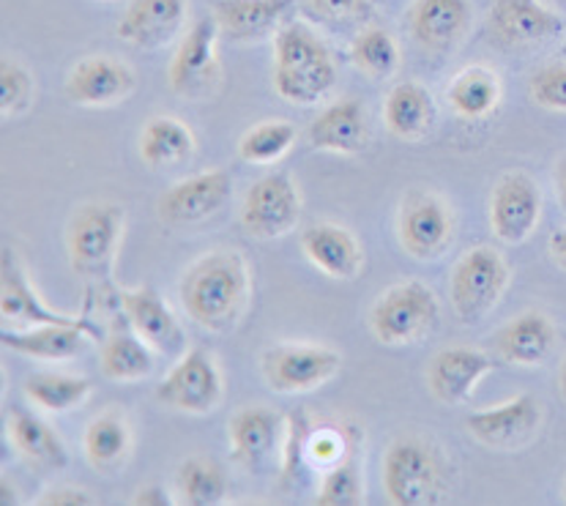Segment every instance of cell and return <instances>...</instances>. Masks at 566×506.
<instances>
[{
	"mask_svg": "<svg viewBox=\"0 0 566 506\" xmlns=\"http://www.w3.org/2000/svg\"><path fill=\"white\" fill-rule=\"evenodd\" d=\"M184 313L206 331H228L239 324L250 296V272L239 252L213 250L198 257L184 274L181 287Z\"/></svg>",
	"mask_w": 566,
	"mask_h": 506,
	"instance_id": "6da1fadb",
	"label": "cell"
},
{
	"mask_svg": "<svg viewBox=\"0 0 566 506\" xmlns=\"http://www.w3.org/2000/svg\"><path fill=\"white\" fill-rule=\"evenodd\" d=\"M337 83V66L326 44L302 22L280 28L274 39V88L298 107L317 105Z\"/></svg>",
	"mask_w": 566,
	"mask_h": 506,
	"instance_id": "7a4b0ae2",
	"label": "cell"
},
{
	"mask_svg": "<svg viewBox=\"0 0 566 506\" xmlns=\"http://www.w3.org/2000/svg\"><path fill=\"white\" fill-rule=\"evenodd\" d=\"M384 491L391 506H436L449 493V465L419 435L391 441L384 457Z\"/></svg>",
	"mask_w": 566,
	"mask_h": 506,
	"instance_id": "3957f363",
	"label": "cell"
},
{
	"mask_svg": "<svg viewBox=\"0 0 566 506\" xmlns=\"http://www.w3.org/2000/svg\"><path fill=\"white\" fill-rule=\"evenodd\" d=\"M126 214L115 203H85L74 211L66 230V250L72 272L83 280L109 287L115 252L124 235Z\"/></svg>",
	"mask_w": 566,
	"mask_h": 506,
	"instance_id": "277c9868",
	"label": "cell"
},
{
	"mask_svg": "<svg viewBox=\"0 0 566 506\" xmlns=\"http://www.w3.org/2000/svg\"><path fill=\"white\" fill-rule=\"evenodd\" d=\"M438 318V298L424 282H400L378 296L369 309V329L384 345L419 342Z\"/></svg>",
	"mask_w": 566,
	"mask_h": 506,
	"instance_id": "5b68a950",
	"label": "cell"
},
{
	"mask_svg": "<svg viewBox=\"0 0 566 506\" xmlns=\"http://www.w3.org/2000/svg\"><path fill=\"white\" fill-rule=\"evenodd\" d=\"M510 285V268L493 246H473L452 268L449 296L463 324L482 320L504 296Z\"/></svg>",
	"mask_w": 566,
	"mask_h": 506,
	"instance_id": "8992f818",
	"label": "cell"
},
{
	"mask_svg": "<svg viewBox=\"0 0 566 506\" xmlns=\"http://www.w3.org/2000/svg\"><path fill=\"white\" fill-rule=\"evenodd\" d=\"M337 350L323 345H274L260 356L265 383L276 394H304L323 387L339 372Z\"/></svg>",
	"mask_w": 566,
	"mask_h": 506,
	"instance_id": "52a82bcc",
	"label": "cell"
},
{
	"mask_svg": "<svg viewBox=\"0 0 566 506\" xmlns=\"http://www.w3.org/2000/svg\"><path fill=\"white\" fill-rule=\"evenodd\" d=\"M302 217V194L287 172H269L250 187L241 203V228L252 239H280Z\"/></svg>",
	"mask_w": 566,
	"mask_h": 506,
	"instance_id": "ba28073f",
	"label": "cell"
},
{
	"mask_svg": "<svg viewBox=\"0 0 566 506\" xmlns=\"http://www.w3.org/2000/svg\"><path fill=\"white\" fill-rule=\"evenodd\" d=\"M156 400L181 413H211L222 400V376L206 348H192L178 359L156 387Z\"/></svg>",
	"mask_w": 566,
	"mask_h": 506,
	"instance_id": "9c48e42d",
	"label": "cell"
},
{
	"mask_svg": "<svg viewBox=\"0 0 566 506\" xmlns=\"http://www.w3.org/2000/svg\"><path fill=\"white\" fill-rule=\"evenodd\" d=\"M397 235H400L402 250L416 261H432V257L443 255L454 235V222L447 203L424 189L408 192L400 205Z\"/></svg>",
	"mask_w": 566,
	"mask_h": 506,
	"instance_id": "30bf717a",
	"label": "cell"
},
{
	"mask_svg": "<svg viewBox=\"0 0 566 506\" xmlns=\"http://www.w3.org/2000/svg\"><path fill=\"white\" fill-rule=\"evenodd\" d=\"M217 36L219 25L213 17H203L192 25V31L181 39L176 55H172L167 77L170 88L178 96H198L211 94L219 80V57H217Z\"/></svg>",
	"mask_w": 566,
	"mask_h": 506,
	"instance_id": "8fae6325",
	"label": "cell"
},
{
	"mask_svg": "<svg viewBox=\"0 0 566 506\" xmlns=\"http://www.w3.org/2000/svg\"><path fill=\"white\" fill-rule=\"evenodd\" d=\"M542 424V408L536 397L517 394L501 405L476 411L465 419V428L471 439L490 450L512 452L528 444Z\"/></svg>",
	"mask_w": 566,
	"mask_h": 506,
	"instance_id": "7c38bea8",
	"label": "cell"
},
{
	"mask_svg": "<svg viewBox=\"0 0 566 506\" xmlns=\"http://www.w3.org/2000/svg\"><path fill=\"white\" fill-rule=\"evenodd\" d=\"M542 217V192L525 172H506L499 178L490 198V225L504 244H523Z\"/></svg>",
	"mask_w": 566,
	"mask_h": 506,
	"instance_id": "4fadbf2b",
	"label": "cell"
},
{
	"mask_svg": "<svg viewBox=\"0 0 566 506\" xmlns=\"http://www.w3.org/2000/svg\"><path fill=\"white\" fill-rule=\"evenodd\" d=\"M230 189H233V181L228 170H203L198 176L184 178L159 198L161 222L176 228L198 225L228 203Z\"/></svg>",
	"mask_w": 566,
	"mask_h": 506,
	"instance_id": "5bb4252c",
	"label": "cell"
},
{
	"mask_svg": "<svg viewBox=\"0 0 566 506\" xmlns=\"http://www.w3.org/2000/svg\"><path fill=\"white\" fill-rule=\"evenodd\" d=\"M118 302L126 318H129L132 329L146 339L156 354L170 356V359L184 354L187 335H184L181 324H178V318L172 315V309L167 307L156 287L143 285L135 287V291H120Z\"/></svg>",
	"mask_w": 566,
	"mask_h": 506,
	"instance_id": "9a60e30c",
	"label": "cell"
},
{
	"mask_svg": "<svg viewBox=\"0 0 566 506\" xmlns=\"http://www.w3.org/2000/svg\"><path fill=\"white\" fill-rule=\"evenodd\" d=\"M285 439V419L263 405L241 408L230 419V454L233 463L247 471H263L274 460L280 441Z\"/></svg>",
	"mask_w": 566,
	"mask_h": 506,
	"instance_id": "2e32d148",
	"label": "cell"
},
{
	"mask_svg": "<svg viewBox=\"0 0 566 506\" xmlns=\"http://www.w3.org/2000/svg\"><path fill=\"white\" fill-rule=\"evenodd\" d=\"M102 329L88 318H80L74 324H42L31 326L25 331H3L0 342L14 354L28 359L63 361L74 359L91 345V339H99Z\"/></svg>",
	"mask_w": 566,
	"mask_h": 506,
	"instance_id": "e0dca14e",
	"label": "cell"
},
{
	"mask_svg": "<svg viewBox=\"0 0 566 506\" xmlns=\"http://www.w3.org/2000/svg\"><path fill=\"white\" fill-rule=\"evenodd\" d=\"M495 370V361L476 348H443L432 356L427 383L430 392L443 405H458L471 397L488 372Z\"/></svg>",
	"mask_w": 566,
	"mask_h": 506,
	"instance_id": "ac0fdd59",
	"label": "cell"
},
{
	"mask_svg": "<svg viewBox=\"0 0 566 506\" xmlns=\"http://www.w3.org/2000/svg\"><path fill=\"white\" fill-rule=\"evenodd\" d=\"M135 91V74L113 57H85L66 80V96L74 105L109 107L124 102Z\"/></svg>",
	"mask_w": 566,
	"mask_h": 506,
	"instance_id": "d6986e66",
	"label": "cell"
},
{
	"mask_svg": "<svg viewBox=\"0 0 566 506\" xmlns=\"http://www.w3.org/2000/svg\"><path fill=\"white\" fill-rule=\"evenodd\" d=\"M0 315H3V320L28 326L74 324V320H80L72 318V315L55 313L36 296L25 272H22L20 257L11 246H3V255H0Z\"/></svg>",
	"mask_w": 566,
	"mask_h": 506,
	"instance_id": "ffe728a7",
	"label": "cell"
},
{
	"mask_svg": "<svg viewBox=\"0 0 566 506\" xmlns=\"http://www.w3.org/2000/svg\"><path fill=\"white\" fill-rule=\"evenodd\" d=\"M471 6L468 0H416L408 11V28L413 39L427 50L449 53L463 42Z\"/></svg>",
	"mask_w": 566,
	"mask_h": 506,
	"instance_id": "44dd1931",
	"label": "cell"
},
{
	"mask_svg": "<svg viewBox=\"0 0 566 506\" xmlns=\"http://www.w3.org/2000/svg\"><path fill=\"white\" fill-rule=\"evenodd\" d=\"M302 250L312 266L332 280H356L361 272V250L348 228L317 222L302 233Z\"/></svg>",
	"mask_w": 566,
	"mask_h": 506,
	"instance_id": "7402d4cb",
	"label": "cell"
},
{
	"mask_svg": "<svg viewBox=\"0 0 566 506\" xmlns=\"http://www.w3.org/2000/svg\"><path fill=\"white\" fill-rule=\"evenodd\" d=\"M187 20V0H132L118 22V36L135 48H161L178 36Z\"/></svg>",
	"mask_w": 566,
	"mask_h": 506,
	"instance_id": "603a6c76",
	"label": "cell"
},
{
	"mask_svg": "<svg viewBox=\"0 0 566 506\" xmlns=\"http://www.w3.org/2000/svg\"><path fill=\"white\" fill-rule=\"evenodd\" d=\"M564 20L539 0H495L490 9V31L504 44H534L562 33Z\"/></svg>",
	"mask_w": 566,
	"mask_h": 506,
	"instance_id": "cb8c5ba5",
	"label": "cell"
},
{
	"mask_svg": "<svg viewBox=\"0 0 566 506\" xmlns=\"http://www.w3.org/2000/svg\"><path fill=\"white\" fill-rule=\"evenodd\" d=\"M154 370V348L135 329L129 318L115 313L102 345V372L109 381H143Z\"/></svg>",
	"mask_w": 566,
	"mask_h": 506,
	"instance_id": "d4e9b609",
	"label": "cell"
},
{
	"mask_svg": "<svg viewBox=\"0 0 566 506\" xmlns=\"http://www.w3.org/2000/svg\"><path fill=\"white\" fill-rule=\"evenodd\" d=\"M296 0H217L213 20L233 42H255L269 36L293 11Z\"/></svg>",
	"mask_w": 566,
	"mask_h": 506,
	"instance_id": "484cf974",
	"label": "cell"
},
{
	"mask_svg": "<svg viewBox=\"0 0 566 506\" xmlns=\"http://www.w3.org/2000/svg\"><path fill=\"white\" fill-rule=\"evenodd\" d=\"M312 148L332 154H359L367 146V115L359 99H339L310 124Z\"/></svg>",
	"mask_w": 566,
	"mask_h": 506,
	"instance_id": "4316f807",
	"label": "cell"
},
{
	"mask_svg": "<svg viewBox=\"0 0 566 506\" xmlns=\"http://www.w3.org/2000/svg\"><path fill=\"white\" fill-rule=\"evenodd\" d=\"M495 350L504 361L520 367H536L551 356L556 345V329L542 313H523L495 331Z\"/></svg>",
	"mask_w": 566,
	"mask_h": 506,
	"instance_id": "83f0119b",
	"label": "cell"
},
{
	"mask_svg": "<svg viewBox=\"0 0 566 506\" xmlns=\"http://www.w3.org/2000/svg\"><path fill=\"white\" fill-rule=\"evenodd\" d=\"M9 435L20 457L28 460L33 468L57 471L69 463L66 444L61 441V435L42 417L28 411V408H11Z\"/></svg>",
	"mask_w": 566,
	"mask_h": 506,
	"instance_id": "f1b7e54d",
	"label": "cell"
},
{
	"mask_svg": "<svg viewBox=\"0 0 566 506\" xmlns=\"http://www.w3.org/2000/svg\"><path fill=\"white\" fill-rule=\"evenodd\" d=\"M386 129L400 140H419L436 124V102L419 83H397L384 105Z\"/></svg>",
	"mask_w": 566,
	"mask_h": 506,
	"instance_id": "f546056e",
	"label": "cell"
},
{
	"mask_svg": "<svg viewBox=\"0 0 566 506\" xmlns=\"http://www.w3.org/2000/svg\"><path fill=\"white\" fill-rule=\"evenodd\" d=\"M348 450L326 468L315 506H359L361 504V444L364 433L356 422H345Z\"/></svg>",
	"mask_w": 566,
	"mask_h": 506,
	"instance_id": "4dcf8cb0",
	"label": "cell"
},
{
	"mask_svg": "<svg viewBox=\"0 0 566 506\" xmlns=\"http://www.w3.org/2000/svg\"><path fill=\"white\" fill-rule=\"evenodd\" d=\"M195 154V135L184 120L156 115L140 135V157L148 168H170Z\"/></svg>",
	"mask_w": 566,
	"mask_h": 506,
	"instance_id": "1f68e13d",
	"label": "cell"
},
{
	"mask_svg": "<svg viewBox=\"0 0 566 506\" xmlns=\"http://www.w3.org/2000/svg\"><path fill=\"white\" fill-rule=\"evenodd\" d=\"M449 105L465 120L488 118L501 105V80L488 66H468L449 85Z\"/></svg>",
	"mask_w": 566,
	"mask_h": 506,
	"instance_id": "d6a6232c",
	"label": "cell"
},
{
	"mask_svg": "<svg viewBox=\"0 0 566 506\" xmlns=\"http://www.w3.org/2000/svg\"><path fill=\"white\" fill-rule=\"evenodd\" d=\"M83 450L96 471L118 468L132 450L129 422L118 411H107L91 419L83 435Z\"/></svg>",
	"mask_w": 566,
	"mask_h": 506,
	"instance_id": "836d02e7",
	"label": "cell"
},
{
	"mask_svg": "<svg viewBox=\"0 0 566 506\" xmlns=\"http://www.w3.org/2000/svg\"><path fill=\"white\" fill-rule=\"evenodd\" d=\"M22 392L42 411L66 413L88 400L94 383L88 378L69 376V372H31L22 383Z\"/></svg>",
	"mask_w": 566,
	"mask_h": 506,
	"instance_id": "e575fe53",
	"label": "cell"
},
{
	"mask_svg": "<svg viewBox=\"0 0 566 506\" xmlns=\"http://www.w3.org/2000/svg\"><path fill=\"white\" fill-rule=\"evenodd\" d=\"M176 493L187 506H217L228 496V476L213 460L189 457L176 471Z\"/></svg>",
	"mask_w": 566,
	"mask_h": 506,
	"instance_id": "d590c367",
	"label": "cell"
},
{
	"mask_svg": "<svg viewBox=\"0 0 566 506\" xmlns=\"http://www.w3.org/2000/svg\"><path fill=\"white\" fill-rule=\"evenodd\" d=\"M350 61L367 77L384 80L391 77L400 66V48L384 28H364L350 44Z\"/></svg>",
	"mask_w": 566,
	"mask_h": 506,
	"instance_id": "8d00e7d4",
	"label": "cell"
},
{
	"mask_svg": "<svg viewBox=\"0 0 566 506\" xmlns=\"http://www.w3.org/2000/svg\"><path fill=\"white\" fill-rule=\"evenodd\" d=\"M296 135V126L287 120H265L241 137L239 157L250 165H271L291 151Z\"/></svg>",
	"mask_w": 566,
	"mask_h": 506,
	"instance_id": "74e56055",
	"label": "cell"
},
{
	"mask_svg": "<svg viewBox=\"0 0 566 506\" xmlns=\"http://www.w3.org/2000/svg\"><path fill=\"white\" fill-rule=\"evenodd\" d=\"M310 413L291 411L285 419V439H282V485L291 487L293 482L302 479V471L310 463Z\"/></svg>",
	"mask_w": 566,
	"mask_h": 506,
	"instance_id": "f35d334b",
	"label": "cell"
},
{
	"mask_svg": "<svg viewBox=\"0 0 566 506\" xmlns=\"http://www.w3.org/2000/svg\"><path fill=\"white\" fill-rule=\"evenodd\" d=\"M33 80L20 63L3 57L0 61V110L3 115H20L31 107Z\"/></svg>",
	"mask_w": 566,
	"mask_h": 506,
	"instance_id": "ab89813d",
	"label": "cell"
},
{
	"mask_svg": "<svg viewBox=\"0 0 566 506\" xmlns=\"http://www.w3.org/2000/svg\"><path fill=\"white\" fill-rule=\"evenodd\" d=\"M531 96L545 110H566V63L545 66L531 77Z\"/></svg>",
	"mask_w": 566,
	"mask_h": 506,
	"instance_id": "60d3db41",
	"label": "cell"
},
{
	"mask_svg": "<svg viewBox=\"0 0 566 506\" xmlns=\"http://www.w3.org/2000/svg\"><path fill=\"white\" fill-rule=\"evenodd\" d=\"M317 20L328 25H359L373 17L369 0H304Z\"/></svg>",
	"mask_w": 566,
	"mask_h": 506,
	"instance_id": "b9f144b4",
	"label": "cell"
},
{
	"mask_svg": "<svg viewBox=\"0 0 566 506\" xmlns=\"http://www.w3.org/2000/svg\"><path fill=\"white\" fill-rule=\"evenodd\" d=\"M345 450H348V433L343 428H332L326 424L323 430H315L310 435V463L321 465V468H332L339 457H343Z\"/></svg>",
	"mask_w": 566,
	"mask_h": 506,
	"instance_id": "7bdbcfd3",
	"label": "cell"
},
{
	"mask_svg": "<svg viewBox=\"0 0 566 506\" xmlns=\"http://www.w3.org/2000/svg\"><path fill=\"white\" fill-rule=\"evenodd\" d=\"M39 506H91L94 498L80 487H52L42 498H36Z\"/></svg>",
	"mask_w": 566,
	"mask_h": 506,
	"instance_id": "ee69618b",
	"label": "cell"
},
{
	"mask_svg": "<svg viewBox=\"0 0 566 506\" xmlns=\"http://www.w3.org/2000/svg\"><path fill=\"white\" fill-rule=\"evenodd\" d=\"M132 504L135 506H170V496H167L165 487L151 485V487H140Z\"/></svg>",
	"mask_w": 566,
	"mask_h": 506,
	"instance_id": "f6af8a7d",
	"label": "cell"
},
{
	"mask_svg": "<svg viewBox=\"0 0 566 506\" xmlns=\"http://www.w3.org/2000/svg\"><path fill=\"white\" fill-rule=\"evenodd\" d=\"M551 255L553 261L558 263V266L566 268V230H556V233L551 235Z\"/></svg>",
	"mask_w": 566,
	"mask_h": 506,
	"instance_id": "bcb514c9",
	"label": "cell"
},
{
	"mask_svg": "<svg viewBox=\"0 0 566 506\" xmlns=\"http://www.w3.org/2000/svg\"><path fill=\"white\" fill-rule=\"evenodd\" d=\"M556 192H558V203L566 211V159H562L556 168Z\"/></svg>",
	"mask_w": 566,
	"mask_h": 506,
	"instance_id": "7dc6e473",
	"label": "cell"
},
{
	"mask_svg": "<svg viewBox=\"0 0 566 506\" xmlns=\"http://www.w3.org/2000/svg\"><path fill=\"white\" fill-rule=\"evenodd\" d=\"M558 389H562V397H564V402H566V359H564V365H562V372H558Z\"/></svg>",
	"mask_w": 566,
	"mask_h": 506,
	"instance_id": "c3c4849f",
	"label": "cell"
},
{
	"mask_svg": "<svg viewBox=\"0 0 566 506\" xmlns=\"http://www.w3.org/2000/svg\"><path fill=\"white\" fill-rule=\"evenodd\" d=\"M562 55H566V42L562 44Z\"/></svg>",
	"mask_w": 566,
	"mask_h": 506,
	"instance_id": "681fc988",
	"label": "cell"
},
{
	"mask_svg": "<svg viewBox=\"0 0 566 506\" xmlns=\"http://www.w3.org/2000/svg\"><path fill=\"white\" fill-rule=\"evenodd\" d=\"M556 3H558V6H566V0H556Z\"/></svg>",
	"mask_w": 566,
	"mask_h": 506,
	"instance_id": "f907efd6",
	"label": "cell"
},
{
	"mask_svg": "<svg viewBox=\"0 0 566 506\" xmlns=\"http://www.w3.org/2000/svg\"><path fill=\"white\" fill-rule=\"evenodd\" d=\"M564 502H566V482H564Z\"/></svg>",
	"mask_w": 566,
	"mask_h": 506,
	"instance_id": "816d5d0a",
	"label": "cell"
}]
</instances>
